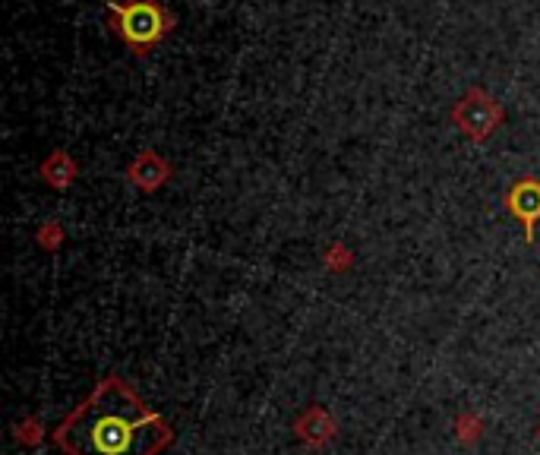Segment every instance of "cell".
I'll list each match as a JSON object with an SVG mask.
<instances>
[{
	"instance_id": "1",
	"label": "cell",
	"mask_w": 540,
	"mask_h": 455,
	"mask_svg": "<svg viewBox=\"0 0 540 455\" xmlns=\"http://www.w3.org/2000/svg\"><path fill=\"white\" fill-rule=\"evenodd\" d=\"M54 443L67 455H158L171 443V427L124 380L108 377L67 414Z\"/></svg>"
},
{
	"instance_id": "2",
	"label": "cell",
	"mask_w": 540,
	"mask_h": 455,
	"mask_svg": "<svg viewBox=\"0 0 540 455\" xmlns=\"http://www.w3.org/2000/svg\"><path fill=\"white\" fill-rule=\"evenodd\" d=\"M158 32H162V16L152 4H133L124 10V38L136 48L155 42Z\"/></svg>"
}]
</instances>
